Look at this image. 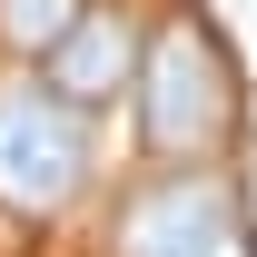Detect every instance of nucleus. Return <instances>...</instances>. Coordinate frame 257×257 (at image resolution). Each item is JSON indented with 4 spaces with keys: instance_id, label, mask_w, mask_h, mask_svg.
Returning a JSON list of instances; mask_svg holds the SVG:
<instances>
[{
    "instance_id": "nucleus-1",
    "label": "nucleus",
    "mask_w": 257,
    "mask_h": 257,
    "mask_svg": "<svg viewBox=\"0 0 257 257\" xmlns=\"http://www.w3.org/2000/svg\"><path fill=\"white\" fill-rule=\"evenodd\" d=\"M237 119V79H227V50L208 40V20H168L149 30L139 50V139L159 149V159H208Z\"/></svg>"
},
{
    "instance_id": "nucleus-2",
    "label": "nucleus",
    "mask_w": 257,
    "mask_h": 257,
    "mask_svg": "<svg viewBox=\"0 0 257 257\" xmlns=\"http://www.w3.org/2000/svg\"><path fill=\"white\" fill-rule=\"evenodd\" d=\"M89 178V128L50 79H0V208L20 218H60Z\"/></svg>"
},
{
    "instance_id": "nucleus-3",
    "label": "nucleus",
    "mask_w": 257,
    "mask_h": 257,
    "mask_svg": "<svg viewBox=\"0 0 257 257\" xmlns=\"http://www.w3.org/2000/svg\"><path fill=\"white\" fill-rule=\"evenodd\" d=\"M119 257H257V247H247V208L227 178L168 168L119 208Z\"/></svg>"
},
{
    "instance_id": "nucleus-4",
    "label": "nucleus",
    "mask_w": 257,
    "mask_h": 257,
    "mask_svg": "<svg viewBox=\"0 0 257 257\" xmlns=\"http://www.w3.org/2000/svg\"><path fill=\"white\" fill-rule=\"evenodd\" d=\"M139 50H149V40H139V20H128V10H109V0H89V20L40 60V69H50V99H69V109L119 99L128 79H139Z\"/></svg>"
},
{
    "instance_id": "nucleus-5",
    "label": "nucleus",
    "mask_w": 257,
    "mask_h": 257,
    "mask_svg": "<svg viewBox=\"0 0 257 257\" xmlns=\"http://www.w3.org/2000/svg\"><path fill=\"white\" fill-rule=\"evenodd\" d=\"M79 20H89V0H0V50L10 60H50Z\"/></svg>"
}]
</instances>
